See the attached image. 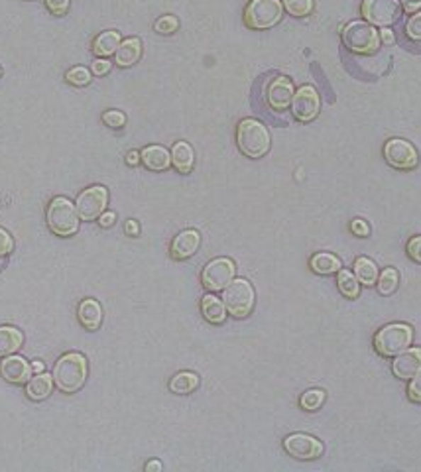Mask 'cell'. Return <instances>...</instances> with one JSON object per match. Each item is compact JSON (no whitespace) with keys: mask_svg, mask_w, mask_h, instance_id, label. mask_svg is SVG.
Wrapping results in <instances>:
<instances>
[{"mask_svg":"<svg viewBox=\"0 0 421 472\" xmlns=\"http://www.w3.org/2000/svg\"><path fill=\"white\" fill-rule=\"evenodd\" d=\"M53 382L65 393L79 392L87 380V360L79 352L63 354L53 366Z\"/></svg>","mask_w":421,"mask_h":472,"instance_id":"cell-1","label":"cell"},{"mask_svg":"<svg viewBox=\"0 0 421 472\" xmlns=\"http://www.w3.org/2000/svg\"><path fill=\"white\" fill-rule=\"evenodd\" d=\"M237 144L245 156L262 157L270 150V132L254 118H245L237 128Z\"/></svg>","mask_w":421,"mask_h":472,"instance_id":"cell-2","label":"cell"},{"mask_svg":"<svg viewBox=\"0 0 421 472\" xmlns=\"http://www.w3.org/2000/svg\"><path fill=\"white\" fill-rule=\"evenodd\" d=\"M47 227L53 235L57 236H71L77 232L79 228V213L77 207L67 199V197H55L47 205Z\"/></svg>","mask_w":421,"mask_h":472,"instance_id":"cell-3","label":"cell"},{"mask_svg":"<svg viewBox=\"0 0 421 472\" xmlns=\"http://www.w3.org/2000/svg\"><path fill=\"white\" fill-rule=\"evenodd\" d=\"M413 341V329L410 325L392 323L382 327L374 337V347L382 356H395L410 349Z\"/></svg>","mask_w":421,"mask_h":472,"instance_id":"cell-4","label":"cell"},{"mask_svg":"<svg viewBox=\"0 0 421 472\" xmlns=\"http://www.w3.org/2000/svg\"><path fill=\"white\" fill-rule=\"evenodd\" d=\"M284 14L281 0H250L245 10L246 26L252 30H268L276 26Z\"/></svg>","mask_w":421,"mask_h":472,"instance_id":"cell-5","label":"cell"},{"mask_svg":"<svg viewBox=\"0 0 421 472\" xmlns=\"http://www.w3.org/2000/svg\"><path fill=\"white\" fill-rule=\"evenodd\" d=\"M342 42L354 53H374L380 47V32L370 22H351L342 30Z\"/></svg>","mask_w":421,"mask_h":472,"instance_id":"cell-6","label":"cell"},{"mask_svg":"<svg viewBox=\"0 0 421 472\" xmlns=\"http://www.w3.org/2000/svg\"><path fill=\"white\" fill-rule=\"evenodd\" d=\"M254 299L256 296L252 283L242 280V278H237V280L230 281L227 288H225V296H223L227 311L232 315V317H238V319L250 315L252 307H254Z\"/></svg>","mask_w":421,"mask_h":472,"instance_id":"cell-7","label":"cell"},{"mask_svg":"<svg viewBox=\"0 0 421 472\" xmlns=\"http://www.w3.org/2000/svg\"><path fill=\"white\" fill-rule=\"evenodd\" d=\"M235 271H237V268H235L232 260H228V258H215V260H211V262L205 266V270H203V286L211 289V291H220V289H225L230 281L235 280Z\"/></svg>","mask_w":421,"mask_h":472,"instance_id":"cell-8","label":"cell"},{"mask_svg":"<svg viewBox=\"0 0 421 472\" xmlns=\"http://www.w3.org/2000/svg\"><path fill=\"white\" fill-rule=\"evenodd\" d=\"M106 201H108V191L103 185H93L77 197V213L81 220H95L105 213Z\"/></svg>","mask_w":421,"mask_h":472,"instance_id":"cell-9","label":"cell"},{"mask_svg":"<svg viewBox=\"0 0 421 472\" xmlns=\"http://www.w3.org/2000/svg\"><path fill=\"white\" fill-rule=\"evenodd\" d=\"M362 16L366 18L372 26L388 28L400 16V2L398 0H364Z\"/></svg>","mask_w":421,"mask_h":472,"instance_id":"cell-10","label":"cell"},{"mask_svg":"<svg viewBox=\"0 0 421 472\" xmlns=\"http://www.w3.org/2000/svg\"><path fill=\"white\" fill-rule=\"evenodd\" d=\"M384 157H386L388 164L395 169H413L420 162L417 150L402 138H392V140L386 142Z\"/></svg>","mask_w":421,"mask_h":472,"instance_id":"cell-11","label":"cell"},{"mask_svg":"<svg viewBox=\"0 0 421 472\" xmlns=\"http://www.w3.org/2000/svg\"><path fill=\"white\" fill-rule=\"evenodd\" d=\"M284 449L288 451V455L299 459V461H311V459H317L323 453V445L315 437L305 435V433L290 435L284 441Z\"/></svg>","mask_w":421,"mask_h":472,"instance_id":"cell-12","label":"cell"},{"mask_svg":"<svg viewBox=\"0 0 421 472\" xmlns=\"http://www.w3.org/2000/svg\"><path fill=\"white\" fill-rule=\"evenodd\" d=\"M319 105H321V101H319V95H317V91L313 87H301L293 95V101H291V108H293V116L301 120V123H309V120H313L317 114H319Z\"/></svg>","mask_w":421,"mask_h":472,"instance_id":"cell-13","label":"cell"},{"mask_svg":"<svg viewBox=\"0 0 421 472\" xmlns=\"http://www.w3.org/2000/svg\"><path fill=\"white\" fill-rule=\"evenodd\" d=\"M0 376L10 384H26L32 378V364L16 354L4 356V360L0 362Z\"/></svg>","mask_w":421,"mask_h":472,"instance_id":"cell-14","label":"cell"},{"mask_svg":"<svg viewBox=\"0 0 421 472\" xmlns=\"http://www.w3.org/2000/svg\"><path fill=\"white\" fill-rule=\"evenodd\" d=\"M392 372L402 380L417 376L421 372V349H405L404 352L395 354V360L392 362Z\"/></svg>","mask_w":421,"mask_h":472,"instance_id":"cell-15","label":"cell"},{"mask_svg":"<svg viewBox=\"0 0 421 472\" xmlns=\"http://www.w3.org/2000/svg\"><path fill=\"white\" fill-rule=\"evenodd\" d=\"M291 101H293V85L290 79H274L268 87V105L272 106L274 111H284L291 105Z\"/></svg>","mask_w":421,"mask_h":472,"instance_id":"cell-16","label":"cell"},{"mask_svg":"<svg viewBox=\"0 0 421 472\" xmlns=\"http://www.w3.org/2000/svg\"><path fill=\"white\" fill-rule=\"evenodd\" d=\"M199 245H201V236L197 230H184L172 242V256L176 260H187L197 252Z\"/></svg>","mask_w":421,"mask_h":472,"instance_id":"cell-17","label":"cell"},{"mask_svg":"<svg viewBox=\"0 0 421 472\" xmlns=\"http://www.w3.org/2000/svg\"><path fill=\"white\" fill-rule=\"evenodd\" d=\"M77 315H79V323L89 331H97L101 327L103 309H101V303L97 299H83L79 303V309H77Z\"/></svg>","mask_w":421,"mask_h":472,"instance_id":"cell-18","label":"cell"},{"mask_svg":"<svg viewBox=\"0 0 421 472\" xmlns=\"http://www.w3.org/2000/svg\"><path fill=\"white\" fill-rule=\"evenodd\" d=\"M140 159L144 166L152 172H164L172 166V154L162 146H148L142 150Z\"/></svg>","mask_w":421,"mask_h":472,"instance_id":"cell-19","label":"cell"},{"mask_svg":"<svg viewBox=\"0 0 421 472\" xmlns=\"http://www.w3.org/2000/svg\"><path fill=\"white\" fill-rule=\"evenodd\" d=\"M53 390V376L44 374V372H38L35 376H32L26 382V395L34 402H42L45 398H50V393Z\"/></svg>","mask_w":421,"mask_h":472,"instance_id":"cell-20","label":"cell"},{"mask_svg":"<svg viewBox=\"0 0 421 472\" xmlns=\"http://www.w3.org/2000/svg\"><path fill=\"white\" fill-rule=\"evenodd\" d=\"M116 60L114 63L116 65H120V67H130L134 63L140 60L142 55V42L138 38H130V40H126L120 44V47L116 50Z\"/></svg>","mask_w":421,"mask_h":472,"instance_id":"cell-21","label":"cell"},{"mask_svg":"<svg viewBox=\"0 0 421 472\" xmlns=\"http://www.w3.org/2000/svg\"><path fill=\"white\" fill-rule=\"evenodd\" d=\"M24 342V335L22 331H18L16 327H0V359L14 354Z\"/></svg>","mask_w":421,"mask_h":472,"instance_id":"cell-22","label":"cell"},{"mask_svg":"<svg viewBox=\"0 0 421 472\" xmlns=\"http://www.w3.org/2000/svg\"><path fill=\"white\" fill-rule=\"evenodd\" d=\"M201 311L205 315V319L213 325H220L227 319V307L225 301L215 296H205L201 299Z\"/></svg>","mask_w":421,"mask_h":472,"instance_id":"cell-23","label":"cell"},{"mask_svg":"<svg viewBox=\"0 0 421 472\" xmlns=\"http://www.w3.org/2000/svg\"><path fill=\"white\" fill-rule=\"evenodd\" d=\"M120 44H123V42H120V34L108 30V32H103V34H99L97 38H95L93 52H95V55H99V57H108V55L116 53Z\"/></svg>","mask_w":421,"mask_h":472,"instance_id":"cell-24","label":"cell"},{"mask_svg":"<svg viewBox=\"0 0 421 472\" xmlns=\"http://www.w3.org/2000/svg\"><path fill=\"white\" fill-rule=\"evenodd\" d=\"M172 162H174V166L179 174H189L195 162L193 148L187 142H177L172 150Z\"/></svg>","mask_w":421,"mask_h":472,"instance_id":"cell-25","label":"cell"},{"mask_svg":"<svg viewBox=\"0 0 421 472\" xmlns=\"http://www.w3.org/2000/svg\"><path fill=\"white\" fill-rule=\"evenodd\" d=\"M311 270L315 274H321V276H329V274L341 270V260L335 258L333 254L319 252L311 258Z\"/></svg>","mask_w":421,"mask_h":472,"instance_id":"cell-26","label":"cell"},{"mask_svg":"<svg viewBox=\"0 0 421 472\" xmlns=\"http://www.w3.org/2000/svg\"><path fill=\"white\" fill-rule=\"evenodd\" d=\"M354 271H357V280L364 286H372L378 281V268L376 264L372 262L370 258H357L354 262Z\"/></svg>","mask_w":421,"mask_h":472,"instance_id":"cell-27","label":"cell"},{"mask_svg":"<svg viewBox=\"0 0 421 472\" xmlns=\"http://www.w3.org/2000/svg\"><path fill=\"white\" fill-rule=\"evenodd\" d=\"M199 386V376L193 372H179L172 378L169 382V390L174 393H191L197 390Z\"/></svg>","mask_w":421,"mask_h":472,"instance_id":"cell-28","label":"cell"},{"mask_svg":"<svg viewBox=\"0 0 421 472\" xmlns=\"http://www.w3.org/2000/svg\"><path fill=\"white\" fill-rule=\"evenodd\" d=\"M339 289L344 298L349 299H357L360 293V281L352 276L351 271L347 270H339Z\"/></svg>","mask_w":421,"mask_h":472,"instance_id":"cell-29","label":"cell"},{"mask_svg":"<svg viewBox=\"0 0 421 472\" xmlns=\"http://www.w3.org/2000/svg\"><path fill=\"white\" fill-rule=\"evenodd\" d=\"M398 283H400V278H398V271L394 268H386L382 271L380 280H378V291L382 296H392L395 289H398Z\"/></svg>","mask_w":421,"mask_h":472,"instance_id":"cell-30","label":"cell"},{"mask_svg":"<svg viewBox=\"0 0 421 472\" xmlns=\"http://www.w3.org/2000/svg\"><path fill=\"white\" fill-rule=\"evenodd\" d=\"M284 9L290 12L291 16H309L313 10V0H281Z\"/></svg>","mask_w":421,"mask_h":472,"instance_id":"cell-31","label":"cell"},{"mask_svg":"<svg viewBox=\"0 0 421 472\" xmlns=\"http://www.w3.org/2000/svg\"><path fill=\"white\" fill-rule=\"evenodd\" d=\"M301 408L308 411H315L319 410L321 405L325 403V392L323 390H308V392L301 395Z\"/></svg>","mask_w":421,"mask_h":472,"instance_id":"cell-32","label":"cell"},{"mask_svg":"<svg viewBox=\"0 0 421 472\" xmlns=\"http://www.w3.org/2000/svg\"><path fill=\"white\" fill-rule=\"evenodd\" d=\"M65 79H67V83L75 85V87H85L91 83V73L85 67H73V69L67 71Z\"/></svg>","mask_w":421,"mask_h":472,"instance_id":"cell-33","label":"cell"},{"mask_svg":"<svg viewBox=\"0 0 421 472\" xmlns=\"http://www.w3.org/2000/svg\"><path fill=\"white\" fill-rule=\"evenodd\" d=\"M405 34L410 40L413 42H420L421 40V10L420 12H415L410 20H408V24H405Z\"/></svg>","mask_w":421,"mask_h":472,"instance_id":"cell-34","label":"cell"},{"mask_svg":"<svg viewBox=\"0 0 421 472\" xmlns=\"http://www.w3.org/2000/svg\"><path fill=\"white\" fill-rule=\"evenodd\" d=\"M177 26H179V22H177L176 16H162L156 22V32H159V34H172V32H176Z\"/></svg>","mask_w":421,"mask_h":472,"instance_id":"cell-35","label":"cell"},{"mask_svg":"<svg viewBox=\"0 0 421 472\" xmlns=\"http://www.w3.org/2000/svg\"><path fill=\"white\" fill-rule=\"evenodd\" d=\"M103 120L111 128H123L124 123H126V116L123 113H118V111H108V113L103 114Z\"/></svg>","mask_w":421,"mask_h":472,"instance_id":"cell-36","label":"cell"},{"mask_svg":"<svg viewBox=\"0 0 421 472\" xmlns=\"http://www.w3.org/2000/svg\"><path fill=\"white\" fill-rule=\"evenodd\" d=\"M45 6L53 16H63L69 10V0H45Z\"/></svg>","mask_w":421,"mask_h":472,"instance_id":"cell-37","label":"cell"},{"mask_svg":"<svg viewBox=\"0 0 421 472\" xmlns=\"http://www.w3.org/2000/svg\"><path fill=\"white\" fill-rule=\"evenodd\" d=\"M12 248H14V240H12V236H10L4 228L0 227V258L12 252Z\"/></svg>","mask_w":421,"mask_h":472,"instance_id":"cell-38","label":"cell"},{"mask_svg":"<svg viewBox=\"0 0 421 472\" xmlns=\"http://www.w3.org/2000/svg\"><path fill=\"white\" fill-rule=\"evenodd\" d=\"M408 395H410L412 402L421 403V372L417 376L412 378V384L408 388Z\"/></svg>","mask_w":421,"mask_h":472,"instance_id":"cell-39","label":"cell"},{"mask_svg":"<svg viewBox=\"0 0 421 472\" xmlns=\"http://www.w3.org/2000/svg\"><path fill=\"white\" fill-rule=\"evenodd\" d=\"M408 254H410L412 260L421 264V236H413L412 240L408 242Z\"/></svg>","mask_w":421,"mask_h":472,"instance_id":"cell-40","label":"cell"},{"mask_svg":"<svg viewBox=\"0 0 421 472\" xmlns=\"http://www.w3.org/2000/svg\"><path fill=\"white\" fill-rule=\"evenodd\" d=\"M108 71H111V62L108 60H105V57L95 60V63H93V73L95 75H106Z\"/></svg>","mask_w":421,"mask_h":472,"instance_id":"cell-41","label":"cell"},{"mask_svg":"<svg viewBox=\"0 0 421 472\" xmlns=\"http://www.w3.org/2000/svg\"><path fill=\"white\" fill-rule=\"evenodd\" d=\"M351 228H352V232H357L359 236H366L370 232L369 225H366L364 220H352Z\"/></svg>","mask_w":421,"mask_h":472,"instance_id":"cell-42","label":"cell"},{"mask_svg":"<svg viewBox=\"0 0 421 472\" xmlns=\"http://www.w3.org/2000/svg\"><path fill=\"white\" fill-rule=\"evenodd\" d=\"M402 6H404L405 12L415 14L421 9V0H402Z\"/></svg>","mask_w":421,"mask_h":472,"instance_id":"cell-43","label":"cell"},{"mask_svg":"<svg viewBox=\"0 0 421 472\" xmlns=\"http://www.w3.org/2000/svg\"><path fill=\"white\" fill-rule=\"evenodd\" d=\"M114 219H116V215L114 213H105V215H101L99 217V223H101V227H113Z\"/></svg>","mask_w":421,"mask_h":472,"instance_id":"cell-44","label":"cell"},{"mask_svg":"<svg viewBox=\"0 0 421 472\" xmlns=\"http://www.w3.org/2000/svg\"><path fill=\"white\" fill-rule=\"evenodd\" d=\"M380 40H382V42H384V44H394V32H392V30H390V28H384V30H382V32H380Z\"/></svg>","mask_w":421,"mask_h":472,"instance_id":"cell-45","label":"cell"},{"mask_svg":"<svg viewBox=\"0 0 421 472\" xmlns=\"http://www.w3.org/2000/svg\"><path fill=\"white\" fill-rule=\"evenodd\" d=\"M126 162H128V166H136L140 162V154L138 152H130L128 157H126Z\"/></svg>","mask_w":421,"mask_h":472,"instance_id":"cell-46","label":"cell"},{"mask_svg":"<svg viewBox=\"0 0 421 472\" xmlns=\"http://www.w3.org/2000/svg\"><path fill=\"white\" fill-rule=\"evenodd\" d=\"M126 230H128L130 235H136V232H138V225H136L134 220H128V223H126Z\"/></svg>","mask_w":421,"mask_h":472,"instance_id":"cell-47","label":"cell"},{"mask_svg":"<svg viewBox=\"0 0 421 472\" xmlns=\"http://www.w3.org/2000/svg\"><path fill=\"white\" fill-rule=\"evenodd\" d=\"M146 471H162V464H159L158 461H150V463L146 464Z\"/></svg>","mask_w":421,"mask_h":472,"instance_id":"cell-48","label":"cell"},{"mask_svg":"<svg viewBox=\"0 0 421 472\" xmlns=\"http://www.w3.org/2000/svg\"><path fill=\"white\" fill-rule=\"evenodd\" d=\"M32 370H34L35 374H38V372H44V364H42L40 360H35L34 364H32Z\"/></svg>","mask_w":421,"mask_h":472,"instance_id":"cell-49","label":"cell"}]
</instances>
